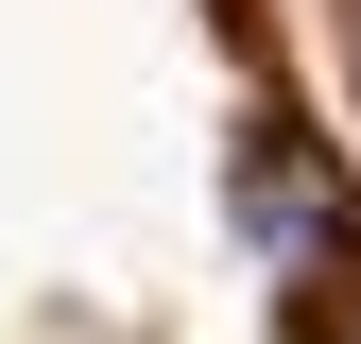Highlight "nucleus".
I'll use <instances>...</instances> for the list:
<instances>
[{"label": "nucleus", "instance_id": "nucleus-1", "mask_svg": "<svg viewBox=\"0 0 361 344\" xmlns=\"http://www.w3.org/2000/svg\"><path fill=\"white\" fill-rule=\"evenodd\" d=\"M241 241L276 258V276L344 258V190H327V155H310L293 121H258V138H241Z\"/></svg>", "mask_w": 361, "mask_h": 344}, {"label": "nucleus", "instance_id": "nucleus-2", "mask_svg": "<svg viewBox=\"0 0 361 344\" xmlns=\"http://www.w3.org/2000/svg\"><path fill=\"white\" fill-rule=\"evenodd\" d=\"M293 344H361V241L293 276Z\"/></svg>", "mask_w": 361, "mask_h": 344}]
</instances>
